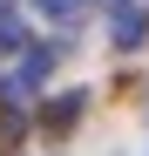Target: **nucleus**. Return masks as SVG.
<instances>
[{
	"label": "nucleus",
	"instance_id": "obj_1",
	"mask_svg": "<svg viewBox=\"0 0 149 156\" xmlns=\"http://www.w3.org/2000/svg\"><path fill=\"white\" fill-rule=\"evenodd\" d=\"M142 34H149V20H142L136 7H115V48H136Z\"/></svg>",
	"mask_w": 149,
	"mask_h": 156
},
{
	"label": "nucleus",
	"instance_id": "obj_2",
	"mask_svg": "<svg viewBox=\"0 0 149 156\" xmlns=\"http://www.w3.org/2000/svg\"><path fill=\"white\" fill-rule=\"evenodd\" d=\"M74 115H81V95H61V102H47V129H68Z\"/></svg>",
	"mask_w": 149,
	"mask_h": 156
},
{
	"label": "nucleus",
	"instance_id": "obj_3",
	"mask_svg": "<svg viewBox=\"0 0 149 156\" xmlns=\"http://www.w3.org/2000/svg\"><path fill=\"white\" fill-rule=\"evenodd\" d=\"M81 7H88V0H41V14H47V20H74Z\"/></svg>",
	"mask_w": 149,
	"mask_h": 156
}]
</instances>
